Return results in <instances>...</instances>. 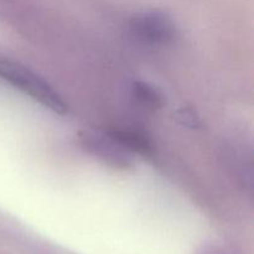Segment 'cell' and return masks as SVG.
I'll list each match as a JSON object with an SVG mask.
<instances>
[{
  "label": "cell",
  "instance_id": "obj_1",
  "mask_svg": "<svg viewBox=\"0 0 254 254\" xmlns=\"http://www.w3.org/2000/svg\"><path fill=\"white\" fill-rule=\"evenodd\" d=\"M0 79L7 82L55 113L64 114L67 112V106L51 86L31 69L17 62L0 59Z\"/></svg>",
  "mask_w": 254,
  "mask_h": 254
},
{
  "label": "cell",
  "instance_id": "obj_5",
  "mask_svg": "<svg viewBox=\"0 0 254 254\" xmlns=\"http://www.w3.org/2000/svg\"><path fill=\"white\" fill-rule=\"evenodd\" d=\"M176 119H178L183 126L186 127H192L193 128V127L200 126V122H198L197 117L195 116V113H193L191 109H180V111L176 113Z\"/></svg>",
  "mask_w": 254,
  "mask_h": 254
},
{
  "label": "cell",
  "instance_id": "obj_4",
  "mask_svg": "<svg viewBox=\"0 0 254 254\" xmlns=\"http://www.w3.org/2000/svg\"><path fill=\"white\" fill-rule=\"evenodd\" d=\"M133 96L143 107L149 109H159L165 103L164 94L153 84L144 81L133 82L131 86Z\"/></svg>",
  "mask_w": 254,
  "mask_h": 254
},
{
  "label": "cell",
  "instance_id": "obj_2",
  "mask_svg": "<svg viewBox=\"0 0 254 254\" xmlns=\"http://www.w3.org/2000/svg\"><path fill=\"white\" fill-rule=\"evenodd\" d=\"M81 144L88 153L114 168H127L133 160V154L111 131H84L81 135Z\"/></svg>",
  "mask_w": 254,
  "mask_h": 254
},
{
  "label": "cell",
  "instance_id": "obj_3",
  "mask_svg": "<svg viewBox=\"0 0 254 254\" xmlns=\"http://www.w3.org/2000/svg\"><path fill=\"white\" fill-rule=\"evenodd\" d=\"M130 27L139 39L154 45L169 44L176 35L173 20L165 12L158 10L134 15L130 20Z\"/></svg>",
  "mask_w": 254,
  "mask_h": 254
}]
</instances>
